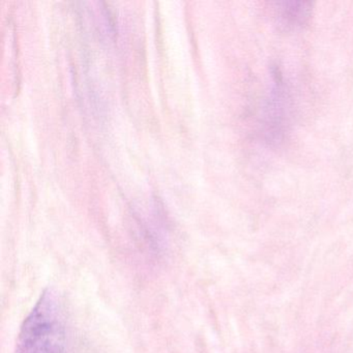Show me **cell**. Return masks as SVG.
<instances>
[{"mask_svg":"<svg viewBox=\"0 0 353 353\" xmlns=\"http://www.w3.org/2000/svg\"><path fill=\"white\" fill-rule=\"evenodd\" d=\"M73 349L63 301L54 291H45L22 325L16 353H73Z\"/></svg>","mask_w":353,"mask_h":353,"instance_id":"6da1fadb","label":"cell"}]
</instances>
